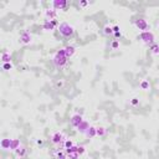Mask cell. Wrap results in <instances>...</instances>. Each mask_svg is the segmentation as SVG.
I'll return each instance as SVG.
<instances>
[{"label":"cell","instance_id":"6da1fadb","mask_svg":"<svg viewBox=\"0 0 159 159\" xmlns=\"http://www.w3.org/2000/svg\"><path fill=\"white\" fill-rule=\"evenodd\" d=\"M69 61H70V59L66 57V54H65V50H63V49L56 51V54L52 56V63H54V66L59 70L65 69V67L69 65Z\"/></svg>","mask_w":159,"mask_h":159},{"label":"cell","instance_id":"7a4b0ae2","mask_svg":"<svg viewBox=\"0 0 159 159\" xmlns=\"http://www.w3.org/2000/svg\"><path fill=\"white\" fill-rule=\"evenodd\" d=\"M59 32L60 35L66 37V39H71L75 35V28L72 25H70L69 22H61L59 25Z\"/></svg>","mask_w":159,"mask_h":159},{"label":"cell","instance_id":"3957f363","mask_svg":"<svg viewBox=\"0 0 159 159\" xmlns=\"http://www.w3.org/2000/svg\"><path fill=\"white\" fill-rule=\"evenodd\" d=\"M66 135L62 133V132H60V131H57V132H54L51 135H50V142L52 143L54 146H60V144H62L63 142L66 141Z\"/></svg>","mask_w":159,"mask_h":159},{"label":"cell","instance_id":"277c9868","mask_svg":"<svg viewBox=\"0 0 159 159\" xmlns=\"http://www.w3.org/2000/svg\"><path fill=\"white\" fill-rule=\"evenodd\" d=\"M141 40L142 42L147 45V46H150V45H153L154 42H156V36H154V34L152 31H144V32H141Z\"/></svg>","mask_w":159,"mask_h":159},{"label":"cell","instance_id":"5b68a950","mask_svg":"<svg viewBox=\"0 0 159 159\" xmlns=\"http://www.w3.org/2000/svg\"><path fill=\"white\" fill-rule=\"evenodd\" d=\"M134 25H135V28H137L141 32L148 31V29H149L148 21H147L146 19H143V18H138L137 20H134Z\"/></svg>","mask_w":159,"mask_h":159},{"label":"cell","instance_id":"8992f818","mask_svg":"<svg viewBox=\"0 0 159 159\" xmlns=\"http://www.w3.org/2000/svg\"><path fill=\"white\" fill-rule=\"evenodd\" d=\"M69 5L70 3L67 0H54L52 1V9L55 10H66Z\"/></svg>","mask_w":159,"mask_h":159},{"label":"cell","instance_id":"52a82bcc","mask_svg":"<svg viewBox=\"0 0 159 159\" xmlns=\"http://www.w3.org/2000/svg\"><path fill=\"white\" fill-rule=\"evenodd\" d=\"M31 41H32V35L28 31V30L22 31L21 35L19 36V42L22 44V45H29Z\"/></svg>","mask_w":159,"mask_h":159},{"label":"cell","instance_id":"ba28073f","mask_svg":"<svg viewBox=\"0 0 159 159\" xmlns=\"http://www.w3.org/2000/svg\"><path fill=\"white\" fill-rule=\"evenodd\" d=\"M44 16L49 21L56 20V19H57V16H59V13H57V10H55V9H52V7H50V9H46V10L44 11Z\"/></svg>","mask_w":159,"mask_h":159},{"label":"cell","instance_id":"9c48e42d","mask_svg":"<svg viewBox=\"0 0 159 159\" xmlns=\"http://www.w3.org/2000/svg\"><path fill=\"white\" fill-rule=\"evenodd\" d=\"M60 24L56 20H51V21H49V20H46L42 24V29L45 30V31H52L56 26H59Z\"/></svg>","mask_w":159,"mask_h":159},{"label":"cell","instance_id":"30bf717a","mask_svg":"<svg viewBox=\"0 0 159 159\" xmlns=\"http://www.w3.org/2000/svg\"><path fill=\"white\" fill-rule=\"evenodd\" d=\"M82 121H83V117L81 115H78V113H76V115H72V117H71V119H70V122H71V126L75 127V128H77L80 124L82 123Z\"/></svg>","mask_w":159,"mask_h":159},{"label":"cell","instance_id":"8fae6325","mask_svg":"<svg viewBox=\"0 0 159 159\" xmlns=\"http://www.w3.org/2000/svg\"><path fill=\"white\" fill-rule=\"evenodd\" d=\"M63 50H65V54H66V57L67 59H71L75 54H76V47H75L73 45H67Z\"/></svg>","mask_w":159,"mask_h":159},{"label":"cell","instance_id":"7c38bea8","mask_svg":"<svg viewBox=\"0 0 159 159\" xmlns=\"http://www.w3.org/2000/svg\"><path fill=\"white\" fill-rule=\"evenodd\" d=\"M91 127V124L87 122V121H85L83 119L82 121V123L80 124V126L77 127V131H78V133H82V134H85L86 132H87V129H88V128Z\"/></svg>","mask_w":159,"mask_h":159},{"label":"cell","instance_id":"4fadbf2b","mask_svg":"<svg viewBox=\"0 0 159 159\" xmlns=\"http://www.w3.org/2000/svg\"><path fill=\"white\" fill-rule=\"evenodd\" d=\"M26 153H28V149H26L25 146H20V148H18L16 150H15V154H16V157L19 158H24L26 156Z\"/></svg>","mask_w":159,"mask_h":159},{"label":"cell","instance_id":"5bb4252c","mask_svg":"<svg viewBox=\"0 0 159 159\" xmlns=\"http://www.w3.org/2000/svg\"><path fill=\"white\" fill-rule=\"evenodd\" d=\"M85 135L87 138H93V137H96L97 133H96V127L94 126H91L88 129H87V132L85 133Z\"/></svg>","mask_w":159,"mask_h":159},{"label":"cell","instance_id":"9a60e30c","mask_svg":"<svg viewBox=\"0 0 159 159\" xmlns=\"http://www.w3.org/2000/svg\"><path fill=\"white\" fill-rule=\"evenodd\" d=\"M0 146H1V148H3V149H5V150H7V149H9V150H10V146H11V139H7V138L3 139V141L0 142Z\"/></svg>","mask_w":159,"mask_h":159},{"label":"cell","instance_id":"2e32d148","mask_svg":"<svg viewBox=\"0 0 159 159\" xmlns=\"http://www.w3.org/2000/svg\"><path fill=\"white\" fill-rule=\"evenodd\" d=\"M21 143L19 139H11V146H10V150H13V152H15L18 148H20Z\"/></svg>","mask_w":159,"mask_h":159},{"label":"cell","instance_id":"e0dca14e","mask_svg":"<svg viewBox=\"0 0 159 159\" xmlns=\"http://www.w3.org/2000/svg\"><path fill=\"white\" fill-rule=\"evenodd\" d=\"M10 60H11V54H10L9 51H4L3 54H1V61H3V63L10 62Z\"/></svg>","mask_w":159,"mask_h":159},{"label":"cell","instance_id":"ac0fdd59","mask_svg":"<svg viewBox=\"0 0 159 159\" xmlns=\"http://www.w3.org/2000/svg\"><path fill=\"white\" fill-rule=\"evenodd\" d=\"M96 133H97V137H104L106 133H107V129L104 127H96Z\"/></svg>","mask_w":159,"mask_h":159},{"label":"cell","instance_id":"d6986e66","mask_svg":"<svg viewBox=\"0 0 159 159\" xmlns=\"http://www.w3.org/2000/svg\"><path fill=\"white\" fill-rule=\"evenodd\" d=\"M149 50H150V52H152L153 55H159V45L157 44V42H154L153 45H150L149 46Z\"/></svg>","mask_w":159,"mask_h":159},{"label":"cell","instance_id":"ffe728a7","mask_svg":"<svg viewBox=\"0 0 159 159\" xmlns=\"http://www.w3.org/2000/svg\"><path fill=\"white\" fill-rule=\"evenodd\" d=\"M73 146H76V144H75V143H73V141H72V139H66V141L63 142V147H65V150H66V149H70V148H72Z\"/></svg>","mask_w":159,"mask_h":159},{"label":"cell","instance_id":"44dd1931","mask_svg":"<svg viewBox=\"0 0 159 159\" xmlns=\"http://www.w3.org/2000/svg\"><path fill=\"white\" fill-rule=\"evenodd\" d=\"M103 34L106 36H109V35H113V28H111V26H104L103 28Z\"/></svg>","mask_w":159,"mask_h":159},{"label":"cell","instance_id":"7402d4cb","mask_svg":"<svg viewBox=\"0 0 159 159\" xmlns=\"http://www.w3.org/2000/svg\"><path fill=\"white\" fill-rule=\"evenodd\" d=\"M149 87H150L149 81H147V80H143V81L141 82V88H142V90L147 91V90H149Z\"/></svg>","mask_w":159,"mask_h":159},{"label":"cell","instance_id":"603a6c76","mask_svg":"<svg viewBox=\"0 0 159 159\" xmlns=\"http://www.w3.org/2000/svg\"><path fill=\"white\" fill-rule=\"evenodd\" d=\"M3 70H4V71H10V70H13V63H11V62L3 63Z\"/></svg>","mask_w":159,"mask_h":159},{"label":"cell","instance_id":"cb8c5ba5","mask_svg":"<svg viewBox=\"0 0 159 159\" xmlns=\"http://www.w3.org/2000/svg\"><path fill=\"white\" fill-rule=\"evenodd\" d=\"M119 47V40H113L111 42V49L112 50H117Z\"/></svg>","mask_w":159,"mask_h":159},{"label":"cell","instance_id":"d4e9b609","mask_svg":"<svg viewBox=\"0 0 159 159\" xmlns=\"http://www.w3.org/2000/svg\"><path fill=\"white\" fill-rule=\"evenodd\" d=\"M63 86H65V81H63V80H59V81L55 83V87H56V88H57V90L62 88Z\"/></svg>","mask_w":159,"mask_h":159},{"label":"cell","instance_id":"484cf974","mask_svg":"<svg viewBox=\"0 0 159 159\" xmlns=\"http://www.w3.org/2000/svg\"><path fill=\"white\" fill-rule=\"evenodd\" d=\"M67 158H69V159H80V154L77 152L70 153V154H67Z\"/></svg>","mask_w":159,"mask_h":159},{"label":"cell","instance_id":"4316f807","mask_svg":"<svg viewBox=\"0 0 159 159\" xmlns=\"http://www.w3.org/2000/svg\"><path fill=\"white\" fill-rule=\"evenodd\" d=\"M77 153L80 154V156L85 154V153H86V148H85L83 146H78V148H77Z\"/></svg>","mask_w":159,"mask_h":159},{"label":"cell","instance_id":"83f0119b","mask_svg":"<svg viewBox=\"0 0 159 159\" xmlns=\"http://www.w3.org/2000/svg\"><path fill=\"white\" fill-rule=\"evenodd\" d=\"M131 104L132 106H138L139 104V98H137V97L132 98V100H131Z\"/></svg>","mask_w":159,"mask_h":159},{"label":"cell","instance_id":"f1b7e54d","mask_svg":"<svg viewBox=\"0 0 159 159\" xmlns=\"http://www.w3.org/2000/svg\"><path fill=\"white\" fill-rule=\"evenodd\" d=\"M113 36H115V37H116V40H118V39H121V37H122V32H121V31L113 32Z\"/></svg>","mask_w":159,"mask_h":159},{"label":"cell","instance_id":"f546056e","mask_svg":"<svg viewBox=\"0 0 159 159\" xmlns=\"http://www.w3.org/2000/svg\"><path fill=\"white\" fill-rule=\"evenodd\" d=\"M88 5V1H86V0H82V1H80V6L81 7H86Z\"/></svg>","mask_w":159,"mask_h":159},{"label":"cell","instance_id":"4dcf8cb0","mask_svg":"<svg viewBox=\"0 0 159 159\" xmlns=\"http://www.w3.org/2000/svg\"><path fill=\"white\" fill-rule=\"evenodd\" d=\"M117 31H121V29H119L118 25H115L113 26V32H117Z\"/></svg>","mask_w":159,"mask_h":159},{"label":"cell","instance_id":"1f68e13d","mask_svg":"<svg viewBox=\"0 0 159 159\" xmlns=\"http://www.w3.org/2000/svg\"><path fill=\"white\" fill-rule=\"evenodd\" d=\"M36 144H37V146H42V144H44V141H42V139H37V141H36Z\"/></svg>","mask_w":159,"mask_h":159}]
</instances>
